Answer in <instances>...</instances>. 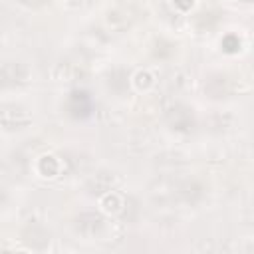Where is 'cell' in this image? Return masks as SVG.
<instances>
[{
    "label": "cell",
    "mask_w": 254,
    "mask_h": 254,
    "mask_svg": "<svg viewBox=\"0 0 254 254\" xmlns=\"http://www.w3.org/2000/svg\"><path fill=\"white\" fill-rule=\"evenodd\" d=\"M0 121H2L6 127L14 129V127L26 125V123L30 121V117H28V113H26L22 107L8 105V107H2V109H0Z\"/></svg>",
    "instance_id": "obj_1"
},
{
    "label": "cell",
    "mask_w": 254,
    "mask_h": 254,
    "mask_svg": "<svg viewBox=\"0 0 254 254\" xmlns=\"http://www.w3.org/2000/svg\"><path fill=\"white\" fill-rule=\"evenodd\" d=\"M24 77H26V69L20 64H6L0 69V83H4V85L20 83V81H24Z\"/></svg>",
    "instance_id": "obj_2"
}]
</instances>
